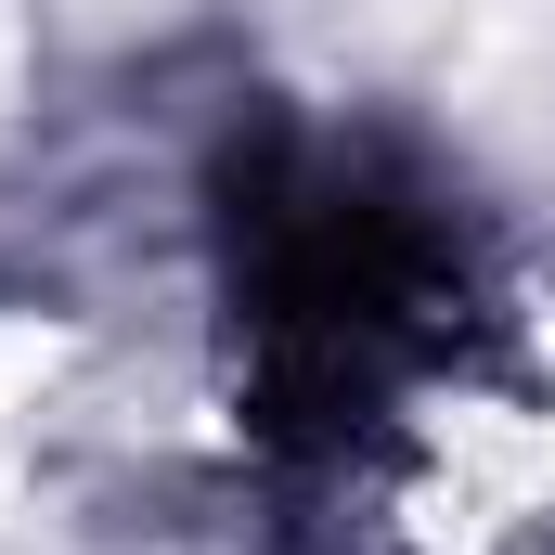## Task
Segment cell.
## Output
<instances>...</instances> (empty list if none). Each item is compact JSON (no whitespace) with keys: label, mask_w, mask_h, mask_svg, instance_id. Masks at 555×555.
Masks as SVG:
<instances>
[{"label":"cell","mask_w":555,"mask_h":555,"mask_svg":"<svg viewBox=\"0 0 555 555\" xmlns=\"http://www.w3.org/2000/svg\"><path fill=\"white\" fill-rule=\"evenodd\" d=\"M220 246H233V336H246V414L310 478H349L375 426L426 388L478 323V246L452 194L375 142L259 130L220 168Z\"/></svg>","instance_id":"6da1fadb"}]
</instances>
